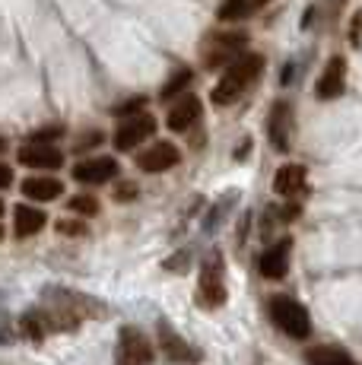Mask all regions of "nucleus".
<instances>
[{
  "instance_id": "16",
  "label": "nucleus",
  "mask_w": 362,
  "mask_h": 365,
  "mask_svg": "<svg viewBox=\"0 0 362 365\" xmlns=\"http://www.w3.org/2000/svg\"><path fill=\"white\" fill-rule=\"evenodd\" d=\"M48 222V213L41 207H29V203H19L13 210V235L16 238H29V235H38Z\"/></svg>"
},
{
  "instance_id": "27",
  "label": "nucleus",
  "mask_w": 362,
  "mask_h": 365,
  "mask_svg": "<svg viewBox=\"0 0 362 365\" xmlns=\"http://www.w3.org/2000/svg\"><path fill=\"white\" fill-rule=\"evenodd\" d=\"M4 150H6V140H4V137H0V153H4Z\"/></svg>"
},
{
  "instance_id": "9",
  "label": "nucleus",
  "mask_w": 362,
  "mask_h": 365,
  "mask_svg": "<svg viewBox=\"0 0 362 365\" xmlns=\"http://www.w3.org/2000/svg\"><path fill=\"white\" fill-rule=\"evenodd\" d=\"M152 362V346L146 336L134 327H124L118 336V365H150Z\"/></svg>"
},
{
  "instance_id": "29",
  "label": "nucleus",
  "mask_w": 362,
  "mask_h": 365,
  "mask_svg": "<svg viewBox=\"0 0 362 365\" xmlns=\"http://www.w3.org/2000/svg\"><path fill=\"white\" fill-rule=\"evenodd\" d=\"M0 238H4V226H0Z\"/></svg>"
},
{
  "instance_id": "13",
  "label": "nucleus",
  "mask_w": 362,
  "mask_h": 365,
  "mask_svg": "<svg viewBox=\"0 0 362 365\" xmlns=\"http://www.w3.org/2000/svg\"><path fill=\"white\" fill-rule=\"evenodd\" d=\"M289 255H292V238H280L261 255V277L267 279H283L289 270Z\"/></svg>"
},
{
  "instance_id": "19",
  "label": "nucleus",
  "mask_w": 362,
  "mask_h": 365,
  "mask_svg": "<svg viewBox=\"0 0 362 365\" xmlns=\"http://www.w3.org/2000/svg\"><path fill=\"white\" fill-rule=\"evenodd\" d=\"M305 359H309V365H356V359L340 346H311Z\"/></svg>"
},
{
  "instance_id": "8",
  "label": "nucleus",
  "mask_w": 362,
  "mask_h": 365,
  "mask_svg": "<svg viewBox=\"0 0 362 365\" xmlns=\"http://www.w3.org/2000/svg\"><path fill=\"white\" fill-rule=\"evenodd\" d=\"M118 165L111 156H95V159H83V163L73 165V181H80V185H108V181L118 178Z\"/></svg>"
},
{
  "instance_id": "14",
  "label": "nucleus",
  "mask_w": 362,
  "mask_h": 365,
  "mask_svg": "<svg viewBox=\"0 0 362 365\" xmlns=\"http://www.w3.org/2000/svg\"><path fill=\"white\" fill-rule=\"evenodd\" d=\"M197 118H200V99L194 93H185L181 99L169 108V118H165V124H169V130H191L194 124H197Z\"/></svg>"
},
{
  "instance_id": "28",
  "label": "nucleus",
  "mask_w": 362,
  "mask_h": 365,
  "mask_svg": "<svg viewBox=\"0 0 362 365\" xmlns=\"http://www.w3.org/2000/svg\"><path fill=\"white\" fill-rule=\"evenodd\" d=\"M0 216H4V200H0Z\"/></svg>"
},
{
  "instance_id": "2",
  "label": "nucleus",
  "mask_w": 362,
  "mask_h": 365,
  "mask_svg": "<svg viewBox=\"0 0 362 365\" xmlns=\"http://www.w3.org/2000/svg\"><path fill=\"white\" fill-rule=\"evenodd\" d=\"M152 133H156V118H152L150 111H134V115H124L121 121L115 124L111 146H115L118 153H130V150H137L143 140H150Z\"/></svg>"
},
{
  "instance_id": "17",
  "label": "nucleus",
  "mask_w": 362,
  "mask_h": 365,
  "mask_svg": "<svg viewBox=\"0 0 362 365\" xmlns=\"http://www.w3.org/2000/svg\"><path fill=\"white\" fill-rule=\"evenodd\" d=\"M159 343H162V349H165V356H169V359H175V362H197V349L187 346V343L181 340L172 327L159 324Z\"/></svg>"
},
{
  "instance_id": "21",
  "label": "nucleus",
  "mask_w": 362,
  "mask_h": 365,
  "mask_svg": "<svg viewBox=\"0 0 362 365\" xmlns=\"http://www.w3.org/2000/svg\"><path fill=\"white\" fill-rule=\"evenodd\" d=\"M67 210L71 213H80V216H95L99 213V200L93 194H76V197L67 200Z\"/></svg>"
},
{
  "instance_id": "26",
  "label": "nucleus",
  "mask_w": 362,
  "mask_h": 365,
  "mask_svg": "<svg viewBox=\"0 0 362 365\" xmlns=\"http://www.w3.org/2000/svg\"><path fill=\"white\" fill-rule=\"evenodd\" d=\"M10 185H13V168L0 163V187H10Z\"/></svg>"
},
{
  "instance_id": "18",
  "label": "nucleus",
  "mask_w": 362,
  "mask_h": 365,
  "mask_svg": "<svg viewBox=\"0 0 362 365\" xmlns=\"http://www.w3.org/2000/svg\"><path fill=\"white\" fill-rule=\"evenodd\" d=\"M267 4L270 0H222L217 16H219V23H239V19L254 16V13L261 10V6H267Z\"/></svg>"
},
{
  "instance_id": "15",
  "label": "nucleus",
  "mask_w": 362,
  "mask_h": 365,
  "mask_svg": "<svg viewBox=\"0 0 362 365\" xmlns=\"http://www.w3.org/2000/svg\"><path fill=\"white\" fill-rule=\"evenodd\" d=\"M19 187H23L26 197L36 200V203H51L64 194V181L54 178V175H29Z\"/></svg>"
},
{
  "instance_id": "10",
  "label": "nucleus",
  "mask_w": 362,
  "mask_h": 365,
  "mask_svg": "<svg viewBox=\"0 0 362 365\" xmlns=\"http://www.w3.org/2000/svg\"><path fill=\"white\" fill-rule=\"evenodd\" d=\"M267 137L276 153H289V137H292V108L289 102H276L267 115Z\"/></svg>"
},
{
  "instance_id": "20",
  "label": "nucleus",
  "mask_w": 362,
  "mask_h": 365,
  "mask_svg": "<svg viewBox=\"0 0 362 365\" xmlns=\"http://www.w3.org/2000/svg\"><path fill=\"white\" fill-rule=\"evenodd\" d=\"M191 80H194V73H191V70H187V67L175 70V73H172L169 80H165V86H162V93H159V99H162V102L178 99V96L187 89V83H191Z\"/></svg>"
},
{
  "instance_id": "12",
  "label": "nucleus",
  "mask_w": 362,
  "mask_h": 365,
  "mask_svg": "<svg viewBox=\"0 0 362 365\" xmlns=\"http://www.w3.org/2000/svg\"><path fill=\"white\" fill-rule=\"evenodd\" d=\"M305 185H309V172H305V165L299 163H286L276 168L274 175V191L280 194V197H299V194H305Z\"/></svg>"
},
{
  "instance_id": "24",
  "label": "nucleus",
  "mask_w": 362,
  "mask_h": 365,
  "mask_svg": "<svg viewBox=\"0 0 362 365\" xmlns=\"http://www.w3.org/2000/svg\"><path fill=\"white\" fill-rule=\"evenodd\" d=\"M99 143H102V130H93V133H83L76 150H89V146H99Z\"/></svg>"
},
{
  "instance_id": "3",
  "label": "nucleus",
  "mask_w": 362,
  "mask_h": 365,
  "mask_svg": "<svg viewBox=\"0 0 362 365\" xmlns=\"http://www.w3.org/2000/svg\"><path fill=\"white\" fill-rule=\"evenodd\" d=\"M270 314H274L276 327H280L283 334H289L292 340H305V336L311 334V318H309V312H305V305H299L296 299L276 296L274 302H270Z\"/></svg>"
},
{
  "instance_id": "1",
  "label": "nucleus",
  "mask_w": 362,
  "mask_h": 365,
  "mask_svg": "<svg viewBox=\"0 0 362 365\" xmlns=\"http://www.w3.org/2000/svg\"><path fill=\"white\" fill-rule=\"evenodd\" d=\"M264 73V58L261 54H239V58L232 61L226 70H222L219 83L213 86V105H219V108H226V105H235L242 99V96L248 93V89L257 83V76Z\"/></svg>"
},
{
  "instance_id": "6",
  "label": "nucleus",
  "mask_w": 362,
  "mask_h": 365,
  "mask_svg": "<svg viewBox=\"0 0 362 365\" xmlns=\"http://www.w3.org/2000/svg\"><path fill=\"white\" fill-rule=\"evenodd\" d=\"M16 159L26 168H41V172H51V168L64 165V153H61L51 140H26V143L19 146Z\"/></svg>"
},
{
  "instance_id": "25",
  "label": "nucleus",
  "mask_w": 362,
  "mask_h": 365,
  "mask_svg": "<svg viewBox=\"0 0 362 365\" xmlns=\"http://www.w3.org/2000/svg\"><path fill=\"white\" fill-rule=\"evenodd\" d=\"M58 232L61 235H83L86 226H80V222H58Z\"/></svg>"
},
{
  "instance_id": "23",
  "label": "nucleus",
  "mask_w": 362,
  "mask_h": 365,
  "mask_svg": "<svg viewBox=\"0 0 362 365\" xmlns=\"http://www.w3.org/2000/svg\"><path fill=\"white\" fill-rule=\"evenodd\" d=\"M143 108H146V99H140V96H137V99H130V102L118 105L115 115H118V118H124V115H134V111H143Z\"/></svg>"
},
{
  "instance_id": "4",
  "label": "nucleus",
  "mask_w": 362,
  "mask_h": 365,
  "mask_svg": "<svg viewBox=\"0 0 362 365\" xmlns=\"http://www.w3.org/2000/svg\"><path fill=\"white\" fill-rule=\"evenodd\" d=\"M245 48H248L245 32H217L204 41V64L210 70L229 67L239 54H245Z\"/></svg>"
},
{
  "instance_id": "7",
  "label": "nucleus",
  "mask_w": 362,
  "mask_h": 365,
  "mask_svg": "<svg viewBox=\"0 0 362 365\" xmlns=\"http://www.w3.org/2000/svg\"><path fill=\"white\" fill-rule=\"evenodd\" d=\"M178 163H181V150L175 143H169V140H156V143H150L143 153H137V168H143V172H150V175L169 172V168H175Z\"/></svg>"
},
{
  "instance_id": "22",
  "label": "nucleus",
  "mask_w": 362,
  "mask_h": 365,
  "mask_svg": "<svg viewBox=\"0 0 362 365\" xmlns=\"http://www.w3.org/2000/svg\"><path fill=\"white\" fill-rule=\"evenodd\" d=\"M134 197H137V185H134V181H118V187H115V200L128 203V200H134Z\"/></svg>"
},
{
  "instance_id": "11",
  "label": "nucleus",
  "mask_w": 362,
  "mask_h": 365,
  "mask_svg": "<svg viewBox=\"0 0 362 365\" xmlns=\"http://www.w3.org/2000/svg\"><path fill=\"white\" fill-rule=\"evenodd\" d=\"M343 89H346V61L337 54V58L327 61V67L321 70V76H318L315 96L324 102H331V99H337Z\"/></svg>"
},
{
  "instance_id": "5",
  "label": "nucleus",
  "mask_w": 362,
  "mask_h": 365,
  "mask_svg": "<svg viewBox=\"0 0 362 365\" xmlns=\"http://www.w3.org/2000/svg\"><path fill=\"white\" fill-rule=\"evenodd\" d=\"M200 302L207 308H217L226 302V279H222V255L219 251H210L200 264Z\"/></svg>"
}]
</instances>
